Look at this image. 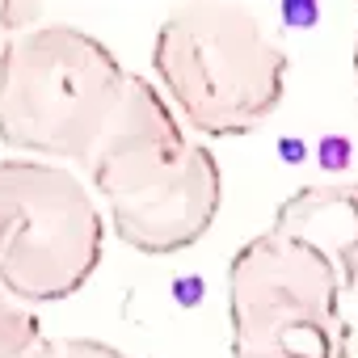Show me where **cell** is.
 Here are the masks:
<instances>
[{
	"instance_id": "1",
	"label": "cell",
	"mask_w": 358,
	"mask_h": 358,
	"mask_svg": "<svg viewBox=\"0 0 358 358\" xmlns=\"http://www.w3.org/2000/svg\"><path fill=\"white\" fill-rule=\"evenodd\" d=\"M85 169L114 236L152 257L199 245L224 207V173L211 148L135 72Z\"/></svg>"
},
{
	"instance_id": "2",
	"label": "cell",
	"mask_w": 358,
	"mask_h": 358,
	"mask_svg": "<svg viewBox=\"0 0 358 358\" xmlns=\"http://www.w3.org/2000/svg\"><path fill=\"white\" fill-rule=\"evenodd\" d=\"M291 59L249 5H177L152 43V76L194 135L232 139L262 127L287 93Z\"/></svg>"
},
{
	"instance_id": "3",
	"label": "cell",
	"mask_w": 358,
	"mask_h": 358,
	"mask_svg": "<svg viewBox=\"0 0 358 358\" xmlns=\"http://www.w3.org/2000/svg\"><path fill=\"white\" fill-rule=\"evenodd\" d=\"M131 72L80 26L34 22L0 51V143L13 156L89 164Z\"/></svg>"
},
{
	"instance_id": "4",
	"label": "cell",
	"mask_w": 358,
	"mask_h": 358,
	"mask_svg": "<svg viewBox=\"0 0 358 358\" xmlns=\"http://www.w3.org/2000/svg\"><path fill=\"white\" fill-rule=\"evenodd\" d=\"M106 245V215L93 186L68 164L0 160V291L17 303L76 295Z\"/></svg>"
},
{
	"instance_id": "5",
	"label": "cell",
	"mask_w": 358,
	"mask_h": 358,
	"mask_svg": "<svg viewBox=\"0 0 358 358\" xmlns=\"http://www.w3.org/2000/svg\"><path fill=\"white\" fill-rule=\"evenodd\" d=\"M232 358L253 350H303L350 358L345 287L303 241L274 228L245 241L228 266Z\"/></svg>"
},
{
	"instance_id": "6",
	"label": "cell",
	"mask_w": 358,
	"mask_h": 358,
	"mask_svg": "<svg viewBox=\"0 0 358 358\" xmlns=\"http://www.w3.org/2000/svg\"><path fill=\"white\" fill-rule=\"evenodd\" d=\"M274 232L312 245L345 287V299H358V182H324L295 190L274 211Z\"/></svg>"
},
{
	"instance_id": "7",
	"label": "cell",
	"mask_w": 358,
	"mask_h": 358,
	"mask_svg": "<svg viewBox=\"0 0 358 358\" xmlns=\"http://www.w3.org/2000/svg\"><path fill=\"white\" fill-rule=\"evenodd\" d=\"M0 358H59V341L47 337L43 320L0 291Z\"/></svg>"
},
{
	"instance_id": "8",
	"label": "cell",
	"mask_w": 358,
	"mask_h": 358,
	"mask_svg": "<svg viewBox=\"0 0 358 358\" xmlns=\"http://www.w3.org/2000/svg\"><path fill=\"white\" fill-rule=\"evenodd\" d=\"M34 22H43V9H34V5H0V51H5V43L13 34H22Z\"/></svg>"
},
{
	"instance_id": "9",
	"label": "cell",
	"mask_w": 358,
	"mask_h": 358,
	"mask_svg": "<svg viewBox=\"0 0 358 358\" xmlns=\"http://www.w3.org/2000/svg\"><path fill=\"white\" fill-rule=\"evenodd\" d=\"M59 358H131V354H122L97 337H68V341H59Z\"/></svg>"
},
{
	"instance_id": "10",
	"label": "cell",
	"mask_w": 358,
	"mask_h": 358,
	"mask_svg": "<svg viewBox=\"0 0 358 358\" xmlns=\"http://www.w3.org/2000/svg\"><path fill=\"white\" fill-rule=\"evenodd\" d=\"M236 358H333V354H303V350H253V354H236Z\"/></svg>"
},
{
	"instance_id": "11",
	"label": "cell",
	"mask_w": 358,
	"mask_h": 358,
	"mask_svg": "<svg viewBox=\"0 0 358 358\" xmlns=\"http://www.w3.org/2000/svg\"><path fill=\"white\" fill-rule=\"evenodd\" d=\"M354 76H358V43H354Z\"/></svg>"
}]
</instances>
